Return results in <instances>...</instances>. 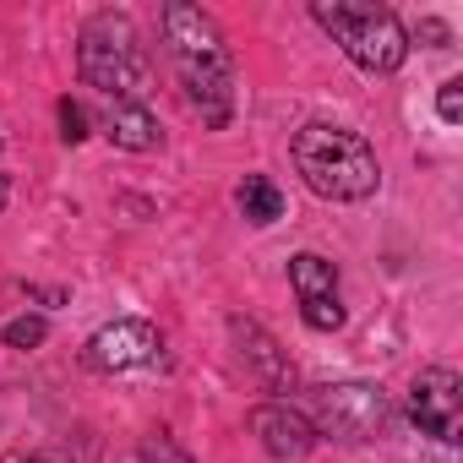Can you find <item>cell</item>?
I'll return each mask as SVG.
<instances>
[{"instance_id": "10", "label": "cell", "mask_w": 463, "mask_h": 463, "mask_svg": "<svg viewBox=\"0 0 463 463\" xmlns=\"http://www.w3.org/2000/svg\"><path fill=\"white\" fill-rule=\"evenodd\" d=\"M235 202H241V213H246L251 223H273V218H284V196H279V185H273L268 175H246L241 191H235Z\"/></svg>"}, {"instance_id": "9", "label": "cell", "mask_w": 463, "mask_h": 463, "mask_svg": "<svg viewBox=\"0 0 463 463\" xmlns=\"http://www.w3.org/2000/svg\"><path fill=\"white\" fill-rule=\"evenodd\" d=\"M109 142H115V147H131V153H153V147H158V120L147 115L142 99L109 109Z\"/></svg>"}, {"instance_id": "5", "label": "cell", "mask_w": 463, "mask_h": 463, "mask_svg": "<svg viewBox=\"0 0 463 463\" xmlns=\"http://www.w3.org/2000/svg\"><path fill=\"white\" fill-rule=\"evenodd\" d=\"M409 420L425 430V436H441V441H458L463 430V382L452 365H430L414 376V392H409Z\"/></svg>"}, {"instance_id": "18", "label": "cell", "mask_w": 463, "mask_h": 463, "mask_svg": "<svg viewBox=\"0 0 463 463\" xmlns=\"http://www.w3.org/2000/svg\"><path fill=\"white\" fill-rule=\"evenodd\" d=\"M28 463H39V458H28Z\"/></svg>"}, {"instance_id": "4", "label": "cell", "mask_w": 463, "mask_h": 463, "mask_svg": "<svg viewBox=\"0 0 463 463\" xmlns=\"http://www.w3.org/2000/svg\"><path fill=\"white\" fill-rule=\"evenodd\" d=\"M77 61H82L88 88L109 93L115 104H137V93H142V82H147V61H142L137 28H131L126 17H115V12H109V17H93V23L82 28Z\"/></svg>"}, {"instance_id": "3", "label": "cell", "mask_w": 463, "mask_h": 463, "mask_svg": "<svg viewBox=\"0 0 463 463\" xmlns=\"http://www.w3.org/2000/svg\"><path fill=\"white\" fill-rule=\"evenodd\" d=\"M317 23L344 44V55L365 71H398L409 55V39L398 17L371 0H317Z\"/></svg>"}, {"instance_id": "1", "label": "cell", "mask_w": 463, "mask_h": 463, "mask_svg": "<svg viewBox=\"0 0 463 463\" xmlns=\"http://www.w3.org/2000/svg\"><path fill=\"white\" fill-rule=\"evenodd\" d=\"M164 39L175 50V66H180L185 93L202 109V120L223 126L229 120V99H235V66H229V44H223L218 23L202 6L169 0L164 6Z\"/></svg>"}, {"instance_id": "2", "label": "cell", "mask_w": 463, "mask_h": 463, "mask_svg": "<svg viewBox=\"0 0 463 463\" xmlns=\"http://www.w3.org/2000/svg\"><path fill=\"white\" fill-rule=\"evenodd\" d=\"M295 169L306 175V185L317 196H333V202H360L382 180L371 142L360 131H344V126H306V131H295Z\"/></svg>"}, {"instance_id": "16", "label": "cell", "mask_w": 463, "mask_h": 463, "mask_svg": "<svg viewBox=\"0 0 463 463\" xmlns=\"http://www.w3.org/2000/svg\"><path fill=\"white\" fill-rule=\"evenodd\" d=\"M436 109H441V120H447V126H458V120H463V82H441Z\"/></svg>"}, {"instance_id": "15", "label": "cell", "mask_w": 463, "mask_h": 463, "mask_svg": "<svg viewBox=\"0 0 463 463\" xmlns=\"http://www.w3.org/2000/svg\"><path fill=\"white\" fill-rule=\"evenodd\" d=\"M61 137H66V142H82V137H88V109L71 104V99H61Z\"/></svg>"}, {"instance_id": "8", "label": "cell", "mask_w": 463, "mask_h": 463, "mask_svg": "<svg viewBox=\"0 0 463 463\" xmlns=\"http://www.w3.org/2000/svg\"><path fill=\"white\" fill-rule=\"evenodd\" d=\"M251 430H257L262 447L279 452V458H300V452H311V441H317L311 420L295 414V409H284V403H262V409L251 414Z\"/></svg>"}, {"instance_id": "6", "label": "cell", "mask_w": 463, "mask_h": 463, "mask_svg": "<svg viewBox=\"0 0 463 463\" xmlns=\"http://www.w3.org/2000/svg\"><path fill=\"white\" fill-rule=\"evenodd\" d=\"M317 414H322V425H327L333 436H344V441H371V436L387 425V398H382L376 387H360V382H349V387H322V392H317Z\"/></svg>"}, {"instance_id": "11", "label": "cell", "mask_w": 463, "mask_h": 463, "mask_svg": "<svg viewBox=\"0 0 463 463\" xmlns=\"http://www.w3.org/2000/svg\"><path fill=\"white\" fill-rule=\"evenodd\" d=\"M289 284H295V295H300V300H327V295L338 289V273H333V262H322V257L300 251V257L289 262Z\"/></svg>"}, {"instance_id": "12", "label": "cell", "mask_w": 463, "mask_h": 463, "mask_svg": "<svg viewBox=\"0 0 463 463\" xmlns=\"http://www.w3.org/2000/svg\"><path fill=\"white\" fill-rule=\"evenodd\" d=\"M241 338L251 344L246 354H251V365L262 371V382H268V387H284V376H289V365H284V354H279V344H273V338H268L262 327H251V322L241 327Z\"/></svg>"}, {"instance_id": "17", "label": "cell", "mask_w": 463, "mask_h": 463, "mask_svg": "<svg viewBox=\"0 0 463 463\" xmlns=\"http://www.w3.org/2000/svg\"><path fill=\"white\" fill-rule=\"evenodd\" d=\"M12 202V185H6V175H0V207H6Z\"/></svg>"}, {"instance_id": "14", "label": "cell", "mask_w": 463, "mask_h": 463, "mask_svg": "<svg viewBox=\"0 0 463 463\" xmlns=\"http://www.w3.org/2000/svg\"><path fill=\"white\" fill-rule=\"evenodd\" d=\"M44 333H50L44 317H17V322L6 327V344H12V349H33V344H44Z\"/></svg>"}, {"instance_id": "7", "label": "cell", "mask_w": 463, "mask_h": 463, "mask_svg": "<svg viewBox=\"0 0 463 463\" xmlns=\"http://www.w3.org/2000/svg\"><path fill=\"white\" fill-rule=\"evenodd\" d=\"M153 354H158V333L142 317H126V322L99 327L88 338V365L93 371H131V365H147Z\"/></svg>"}, {"instance_id": "13", "label": "cell", "mask_w": 463, "mask_h": 463, "mask_svg": "<svg viewBox=\"0 0 463 463\" xmlns=\"http://www.w3.org/2000/svg\"><path fill=\"white\" fill-rule=\"evenodd\" d=\"M300 317H306V327H317V333L344 327V306H338V295H327V300H300Z\"/></svg>"}]
</instances>
